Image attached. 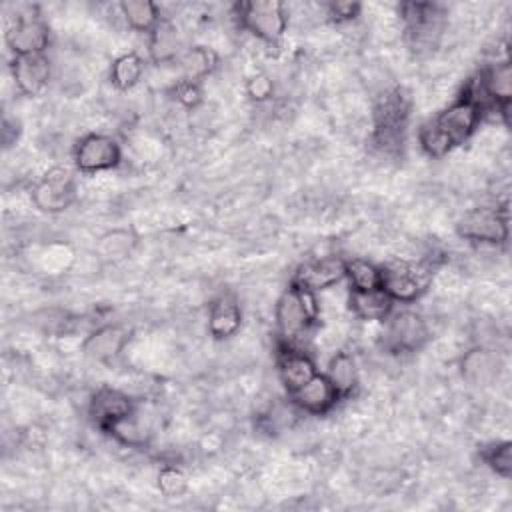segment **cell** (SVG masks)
I'll list each match as a JSON object with an SVG mask.
<instances>
[{"instance_id": "6da1fadb", "label": "cell", "mask_w": 512, "mask_h": 512, "mask_svg": "<svg viewBox=\"0 0 512 512\" xmlns=\"http://www.w3.org/2000/svg\"><path fill=\"white\" fill-rule=\"evenodd\" d=\"M484 114V106L468 92H462L454 102H450L446 108H442L436 116L420 126V148L430 158L446 156L454 148L462 146L476 132Z\"/></svg>"}, {"instance_id": "7a4b0ae2", "label": "cell", "mask_w": 512, "mask_h": 512, "mask_svg": "<svg viewBox=\"0 0 512 512\" xmlns=\"http://www.w3.org/2000/svg\"><path fill=\"white\" fill-rule=\"evenodd\" d=\"M318 320L316 294L290 282L274 308V322L280 346H294Z\"/></svg>"}, {"instance_id": "3957f363", "label": "cell", "mask_w": 512, "mask_h": 512, "mask_svg": "<svg viewBox=\"0 0 512 512\" xmlns=\"http://www.w3.org/2000/svg\"><path fill=\"white\" fill-rule=\"evenodd\" d=\"M240 26L266 44H278L288 28V10L276 0H250L234 6Z\"/></svg>"}, {"instance_id": "277c9868", "label": "cell", "mask_w": 512, "mask_h": 512, "mask_svg": "<svg viewBox=\"0 0 512 512\" xmlns=\"http://www.w3.org/2000/svg\"><path fill=\"white\" fill-rule=\"evenodd\" d=\"M430 340V328L426 320L412 310L392 312L384 320V332L380 344L390 354L418 352Z\"/></svg>"}, {"instance_id": "5b68a950", "label": "cell", "mask_w": 512, "mask_h": 512, "mask_svg": "<svg viewBox=\"0 0 512 512\" xmlns=\"http://www.w3.org/2000/svg\"><path fill=\"white\" fill-rule=\"evenodd\" d=\"M408 110V100L398 88L378 100L374 108V140L382 150H396L404 142Z\"/></svg>"}, {"instance_id": "8992f818", "label": "cell", "mask_w": 512, "mask_h": 512, "mask_svg": "<svg viewBox=\"0 0 512 512\" xmlns=\"http://www.w3.org/2000/svg\"><path fill=\"white\" fill-rule=\"evenodd\" d=\"M456 232L470 242L504 244L510 234L508 212L506 208H498V206L470 208L458 220Z\"/></svg>"}, {"instance_id": "52a82bcc", "label": "cell", "mask_w": 512, "mask_h": 512, "mask_svg": "<svg viewBox=\"0 0 512 512\" xmlns=\"http://www.w3.org/2000/svg\"><path fill=\"white\" fill-rule=\"evenodd\" d=\"M72 158L80 172L96 174V172L116 168L122 160V150H120V144L112 136L92 132V134L82 136L74 144Z\"/></svg>"}, {"instance_id": "ba28073f", "label": "cell", "mask_w": 512, "mask_h": 512, "mask_svg": "<svg viewBox=\"0 0 512 512\" xmlns=\"http://www.w3.org/2000/svg\"><path fill=\"white\" fill-rule=\"evenodd\" d=\"M428 268L410 262H392L382 266L380 288L396 302L412 304L428 286Z\"/></svg>"}, {"instance_id": "9c48e42d", "label": "cell", "mask_w": 512, "mask_h": 512, "mask_svg": "<svg viewBox=\"0 0 512 512\" xmlns=\"http://www.w3.org/2000/svg\"><path fill=\"white\" fill-rule=\"evenodd\" d=\"M76 198V182L70 170L50 168L32 188V202L48 214L64 212Z\"/></svg>"}, {"instance_id": "30bf717a", "label": "cell", "mask_w": 512, "mask_h": 512, "mask_svg": "<svg viewBox=\"0 0 512 512\" xmlns=\"http://www.w3.org/2000/svg\"><path fill=\"white\" fill-rule=\"evenodd\" d=\"M400 14L414 48H432L442 28V8L432 2H404Z\"/></svg>"}, {"instance_id": "8fae6325", "label": "cell", "mask_w": 512, "mask_h": 512, "mask_svg": "<svg viewBox=\"0 0 512 512\" xmlns=\"http://www.w3.org/2000/svg\"><path fill=\"white\" fill-rule=\"evenodd\" d=\"M50 42V30L42 16L28 12L12 20L6 30V44L14 56L44 54Z\"/></svg>"}, {"instance_id": "7c38bea8", "label": "cell", "mask_w": 512, "mask_h": 512, "mask_svg": "<svg viewBox=\"0 0 512 512\" xmlns=\"http://www.w3.org/2000/svg\"><path fill=\"white\" fill-rule=\"evenodd\" d=\"M134 412H136L134 400L126 392H122L118 388H110V386L98 388L92 394L90 404H88V416H90L92 424L106 434L112 426H116L118 422H122L124 418H128Z\"/></svg>"}, {"instance_id": "4fadbf2b", "label": "cell", "mask_w": 512, "mask_h": 512, "mask_svg": "<svg viewBox=\"0 0 512 512\" xmlns=\"http://www.w3.org/2000/svg\"><path fill=\"white\" fill-rule=\"evenodd\" d=\"M344 278H346V260L340 256H324V258H316L312 262L300 264L292 276V284L316 294L320 290H326L338 284Z\"/></svg>"}, {"instance_id": "5bb4252c", "label": "cell", "mask_w": 512, "mask_h": 512, "mask_svg": "<svg viewBox=\"0 0 512 512\" xmlns=\"http://www.w3.org/2000/svg\"><path fill=\"white\" fill-rule=\"evenodd\" d=\"M10 70L18 92L24 96H38L48 86L50 60L46 54L14 56Z\"/></svg>"}, {"instance_id": "9a60e30c", "label": "cell", "mask_w": 512, "mask_h": 512, "mask_svg": "<svg viewBox=\"0 0 512 512\" xmlns=\"http://www.w3.org/2000/svg\"><path fill=\"white\" fill-rule=\"evenodd\" d=\"M130 330L122 324H104L90 332L82 344V352L96 362H112L130 342Z\"/></svg>"}, {"instance_id": "2e32d148", "label": "cell", "mask_w": 512, "mask_h": 512, "mask_svg": "<svg viewBox=\"0 0 512 512\" xmlns=\"http://www.w3.org/2000/svg\"><path fill=\"white\" fill-rule=\"evenodd\" d=\"M292 404L306 412V414H314V416H322L328 414L340 400L338 392L334 390L332 382L328 380L326 374H316L314 378H310L302 388H298L296 392L290 394Z\"/></svg>"}, {"instance_id": "e0dca14e", "label": "cell", "mask_w": 512, "mask_h": 512, "mask_svg": "<svg viewBox=\"0 0 512 512\" xmlns=\"http://www.w3.org/2000/svg\"><path fill=\"white\" fill-rule=\"evenodd\" d=\"M318 374L314 358L296 346H280L278 352V376L288 394L302 388L310 378Z\"/></svg>"}, {"instance_id": "ac0fdd59", "label": "cell", "mask_w": 512, "mask_h": 512, "mask_svg": "<svg viewBox=\"0 0 512 512\" xmlns=\"http://www.w3.org/2000/svg\"><path fill=\"white\" fill-rule=\"evenodd\" d=\"M242 326V308L236 298L222 294L208 308V332L216 340L234 336Z\"/></svg>"}, {"instance_id": "d6986e66", "label": "cell", "mask_w": 512, "mask_h": 512, "mask_svg": "<svg viewBox=\"0 0 512 512\" xmlns=\"http://www.w3.org/2000/svg\"><path fill=\"white\" fill-rule=\"evenodd\" d=\"M348 306L360 320H386L394 312V300L382 290H350Z\"/></svg>"}, {"instance_id": "ffe728a7", "label": "cell", "mask_w": 512, "mask_h": 512, "mask_svg": "<svg viewBox=\"0 0 512 512\" xmlns=\"http://www.w3.org/2000/svg\"><path fill=\"white\" fill-rule=\"evenodd\" d=\"M498 358L492 350L476 346L460 360V372L470 384H488L498 372Z\"/></svg>"}, {"instance_id": "44dd1931", "label": "cell", "mask_w": 512, "mask_h": 512, "mask_svg": "<svg viewBox=\"0 0 512 512\" xmlns=\"http://www.w3.org/2000/svg\"><path fill=\"white\" fill-rule=\"evenodd\" d=\"M182 54L180 38L174 24L160 20V24L148 34V56L156 64H166L178 60Z\"/></svg>"}, {"instance_id": "7402d4cb", "label": "cell", "mask_w": 512, "mask_h": 512, "mask_svg": "<svg viewBox=\"0 0 512 512\" xmlns=\"http://www.w3.org/2000/svg\"><path fill=\"white\" fill-rule=\"evenodd\" d=\"M326 376L332 382L334 390L338 392L340 400L348 398L358 386V368L352 354H348L346 350L336 352L328 362Z\"/></svg>"}, {"instance_id": "603a6c76", "label": "cell", "mask_w": 512, "mask_h": 512, "mask_svg": "<svg viewBox=\"0 0 512 512\" xmlns=\"http://www.w3.org/2000/svg\"><path fill=\"white\" fill-rule=\"evenodd\" d=\"M176 62L180 64V68L184 72L182 78L192 80V82H202L218 66V56L208 46H192V48L184 50Z\"/></svg>"}, {"instance_id": "cb8c5ba5", "label": "cell", "mask_w": 512, "mask_h": 512, "mask_svg": "<svg viewBox=\"0 0 512 512\" xmlns=\"http://www.w3.org/2000/svg\"><path fill=\"white\" fill-rule=\"evenodd\" d=\"M118 8L124 22L136 32L150 34L162 20L160 8L150 0H124Z\"/></svg>"}, {"instance_id": "d4e9b609", "label": "cell", "mask_w": 512, "mask_h": 512, "mask_svg": "<svg viewBox=\"0 0 512 512\" xmlns=\"http://www.w3.org/2000/svg\"><path fill=\"white\" fill-rule=\"evenodd\" d=\"M144 76V58L136 52H126L114 58L110 66V82L116 90H132Z\"/></svg>"}, {"instance_id": "484cf974", "label": "cell", "mask_w": 512, "mask_h": 512, "mask_svg": "<svg viewBox=\"0 0 512 512\" xmlns=\"http://www.w3.org/2000/svg\"><path fill=\"white\" fill-rule=\"evenodd\" d=\"M346 278L350 290H378L382 284V266H376L366 258H348Z\"/></svg>"}, {"instance_id": "4316f807", "label": "cell", "mask_w": 512, "mask_h": 512, "mask_svg": "<svg viewBox=\"0 0 512 512\" xmlns=\"http://www.w3.org/2000/svg\"><path fill=\"white\" fill-rule=\"evenodd\" d=\"M108 434L118 440L120 444L124 446H130V448H140V446H146L152 432H150V426L138 418V412L130 414L128 418H124L122 422H118L116 426H112L108 430Z\"/></svg>"}, {"instance_id": "83f0119b", "label": "cell", "mask_w": 512, "mask_h": 512, "mask_svg": "<svg viewBox=\"0 0 512 512\" xmlns=\"http://www.w3.org/2000/svg\"><path fill=\"white\" fill-rule=\"evenodd\" d=\"M480 458L498 476L510 478L512 474V442L496 440L480 448Z\"/></svg>"}, {"instance_id": "f1b7e54d", "label": "cell", "mask_w": 512, "mask_h": 512, "mask_svg": "<svg viewBox=\"0 0 512 512\" xmlns=\"http://www.w3.org/2000/svg\"><path fill=\"white\" fill-rule=\"evenodd\" d=\"M134 246H136V236L132 232L112 230L98 240L96 250L106 260H122L134 250Z\"/></svg>"}, {"instance_id": "f546056e", "label": "cell", "mask_w": 512, "mask_h": 512, "mask_svg": "<svg viewBox=\"0 0 512 512\" xmlns=\"http://www.w3.org/2000/svg\"><path fill=\"white\" fill-rule=\"evenodd\" d=\"M186 488H188V478L178 466L166 464L164 468H160V472H158V490L166 498H178L186 492Z\"/></svg>"}, {"instance_id": "4dcf8cb0", "label": "cell", "mask_w": 512, "mask_h": 512, "mask_svg": "<svg viewBox=\"0 0 512 512\" xmlns=\"http://www.w3.org/2000/svg\"><path fill=\"white\" fill-rule=\"evenodd\" d=\"M174 98L184 106V108H196L202 100V88L200 82H192L186 78H180L174 88H172Z\"/></svg>"}, {"instance_id": "1f68e13d", "label": "cell", "mask_w": 512, "mask_h": 512, "mask_svg": "<svg viewBox=\"0 0 512 512\" xmlns=\"http://www.w3.org/2000/svg\"><path fill=\"white\" fill-rule=\"evenodd\" d=\"M246 92L254 102H266L272 98L274 94V82L268 74H254L248 82H246Z\"/></svg>"}, {"instance_id": "d6a6232c", "label": "cell", "mask_w": 512, "mask_h": 512, "mask_svg": "<svg viewBox=\"0 0 512 512\" xmlns=\"http://www.w3.org/2000/svg\"><path fill=\"white\" fill-rule=\"evenodd\" d=\"M324 10H326V16L334 22H350L360 14L362 4H358V2H326Z\"/></svg>"}]
</instances>
